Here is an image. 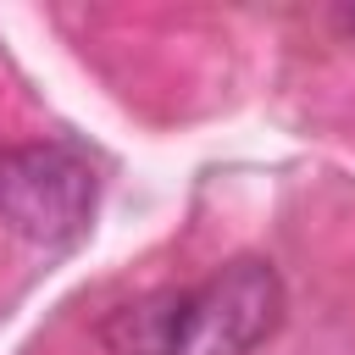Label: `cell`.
Wrapping results in <instances>:
<instances>
[{
    "mask_svg": "<svg viewBox=\"0 0 355 355\" xmlns=\"http://www.w3.org/2000/svg\"><path fill=\"white\" fill-rule=\"evenodd\" d=\"M100 211V166L67 139L0 150V222L33 250H72Z\"/></svg>",
    "mask_w": 355,
    "mask_h": 355,
    "instance_id": "cell-1",
    "label": "cell"
},
{
    "mask_svg": "<svg viewBox=\"0 0 355 355\" xmlns=\"http://www.w3.org/2000/svg\"><path fill=\"white\" fill-rule=\"evenodd\" d=\"M283 277L261 255H239L194 283V338L189 355H255L283 327Z\"/></svg>",
    "mask_w": 355,
    "mask_h": 355,
    "instance_id": "cell-2",
    "label": "cell"
},
{
    "mask_svg": "<svg viewBox=\"0 0 355 355\" xmlns=\"http://www.w3.org/2000/svg\"><path fill=\"white\" fill-rule=\"evenodd\" d=\"M194 338V288H150L122 300L100 322V344L111 355H189Z\"/></svg>",
    "mask_w": 355,
    "mask_h": 355,
    "instance_id": "cell-3",
    "label": "cell"
}]
</instances>
